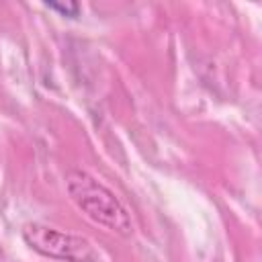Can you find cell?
Segmentation results:
<instances>
[{
	"label": "cell",
	"mask_w": 262,
	"mask_h": 262,
	"mask_svg": "<svg viewBox=\"0 0 262 262\" xmlns=\"http://www.w3.org/2000/svg\"><path fill=\"white\" fill-rule=\"evenodd\" d=\"M66 188L76 207L88 219L121 237H129L133 233V223L127 209L121 205L115 192L94 176L84 170H70L66 174Z\"/></svg>",
	"instance_id": "obj_1"
},
{
	"label": "cell",
	"mask_w": 262,
	"mask_h": 262,
	"mask_svg": "<svg viewBox=\"0 0 262 262\" xmlns=\"http://www.w3.org/2000/svg\"><path fill=\"white\" fill-rule=\"evenodd\" d=\"M23 239L35 252L55 260L88 262L92 258V246L86 237L47 227L43 223H27L23 227Z\"/></svg>",
	"instance_id": "obj_2"
},
{
	"label": "cell",
	"mask_w": 262,
	"mask_h": 262,
	"mask_svg": "<svg viewBox=\"0 0 262 262\" xmlns=\"http://www.w3.org/2000/svg\"><path fill=\"white\" fill-rule=\"evenodd\" d=\"M45 6L49 8V10H55V12H59V14H63V16H78V12H80V4L78 2H45Z\"/></svg>",
	"instance_id": "obj_3"
}]
</instances>
